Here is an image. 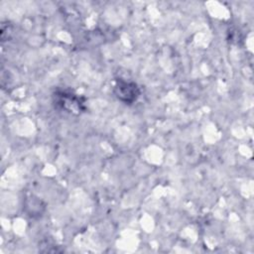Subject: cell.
<instances>
[{"label":"cell","instance_id":"cell-1","mask_svg":"<svg viewBox=\"0 0 254 254\" xmlns=\"http://www.w3.org/2000/svg\"><path fill=\"white\" fill-rule=\"evenodd\" d=\"M55 107L58 109L65 110L68 113L79 114L85 110L84 98L79 97L71 91L59 90L53 95Z\"/></svg>","mask_w":254,"mask_h":254},{"label":"cell","instance_id":"cell-2","mask_svg":"<svg viewBox=\"0 0 254 254\" xmlns=\"http://www.w3.org/2000/svg\"><path fill=\"white\" fill-rule=\"evenodd\" d=\"M114 94L120 101L131 104L139 97L140 90L135 82L118 79L114 86Z\"/></svg>","mask_w":254,"mask_h":254}]
</instances>
